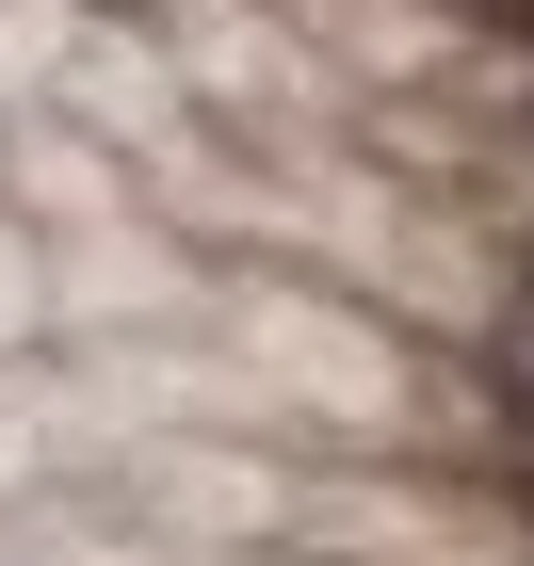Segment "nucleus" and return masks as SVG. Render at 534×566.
I'll return each instance as SVG.
<instances>
[{"label": "nucleus", "mask_w": 534, "mask_h": 566, "mask_svg": "<svg viewBox=\"0 0 534 566\" xmlns=\"http://www.w3.org/2000/svg\"><path fill=\"white\" fill-rule=\"evenodd\" d=\"M502 405H519V437H534V275H519V324H502Z\"/></svg>", "instance_id": "f257e3e1"}]
</instances>
